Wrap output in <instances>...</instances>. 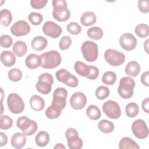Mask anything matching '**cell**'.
<instances>
[{
  "label": "cell",
  "instance_id": "f907efd6",
  "mask_svg": "<svg viewBox=\"0 0 149 149\" xmlns=\"http://www.w3.org/2000/svg\"><path fill=\"white\" fill-rule=\"evenodd\" d=\"M56 148H63V149H65V147L61 143H58L55 147H54V149H56Z\"/></svg>",
  "mask_w": 149,
  "mask_h": 149
},
{
  "label": "cell",
  "instance_id": "ee69618b",
  "mask_svg": "<svg viewBox=\"0 0 149 149\" xmlns=\"http://www.w3.org/2000/svg\"><path fill=\"white\" fill-rule=\"evenodd\" d=\"M47 2L48 0H31L30 1V5L33 9H40L43 8Z\"/></svg>",
  "mask_w": 149,
  "mask_h": 149
},
{
  "label": "cell",
  "instance_id": "74e56055",
  "mask_svg": "<svg viewBox=\"0 0 149 149\" xmlns=\"http://www.w3.org/2000/svg\"><path fill=\"white\" fill-rule=\"evenodd\" d=\"M8 78L12 81L16 82L19 80L22 77V71L17 68H13L10 69L8 73Z\"/></svg>",
  "mask_w": 149,
  "mask_h": 149
},
{
  "label": "cell",
  "instance_id": "8992f818",
  "mask_svg": "<svg viewBox=\"0 0 149 149\" xmlns=\"http://www.w3.org/2000/svg\"><path fill=\"white\" fill-rule=\"evenodd\" d=\"M54 83L52 76L48 73H44L40 75L36 84L37 90L42 94H49L52 89Z\"/></svg>",
  "mask_w": 149,
  "mask_h": 149
},
{
  "label": "cell",
  "instance_id": "e575fe53",
  "mask_svg": "<svg viewBox=\"0 0 149 149\" xmlns=\"http://www.w3.org/2000/svg\"><path fill=\"white\" fill-rule=\"evenodd\" d=\"M116 74L112 71L105 72L102 77V81L106 85H113L116 80Z\"/></svg>",
  "mask_w": 149,
  "mask_h": 149
},
{
  "label": "cell",
  "instance_id": "83f0119b",
  "mask_svg": "<svg viewBox=\"0 0 149 149\" xmlns=\"http://www.w3.org/2000/svg\"><path fill=\"white\" fill-rule=\"evenodd\" d=\"M35 141L38 146L45 147L49 141V135L45 131L39 132L36 136Z\"/></svg>",
  "mask_w": 149,
  "mask_h": 149
},
{
  "label": "cell",
  "instance_id": "d4e9b609",
  "mask_svg": "<svg viewBox=\"0 0 149 149\" xmlns=\"http://www.w3.org/2000/svg\"><path fill=\"white\" fill-rule=\"evenodd\" d=\"M119 147L120 149H139V146L133 140L128 137H123L119 141Z\"/></svg>",
  "mask_w": 149,
  "mask_h": 149
},
{
  "label": "cell",
  "instance_id": "bcb514c9",
  "mask_svg": "<svg viewBox=\"0 0 149 149\" xmlns=\"http://www.w3.org/2000/svg\"><path fill=\"white\" fill-rule=\"evenodd\" d=\"M90 72L89 74L87 76V78L90 80L96 79L99 75V70L95 66H90Z\"/></svg>",
  "mask_w": 149,
  "mask_h": 149
},
{
  "label": "cell",
  "instance_id": "2e32d148",
  "mask_svg": "<svg viewBox=\"0 0 149 149\" xmlns=\"http://www.w3.org/2000/svg\"><path fill=\"white\" fill-rule=\"evenodd\" d=\"M119 44L126 51H132L137 45V39L131 33L122 34L119 38Z\"/></svg>",
  "mask_w": 149,
  "mask_h": 149
},
{
  "label": "cell",
  "instance_id": "7bdbcfd3",
  "mask_svg": "<svg viewBox=\"0 0 149 149\" xmlns=\"http://www.w3.org/2000/svg\"><path fill=\"white\" fill-rule=\"evenodd\" d=\"M12 38L10 36L4 34L1 36L0 38V44L1 46L3 48H9L12 44Z\"/></svg>",
  "mask_w": 149,
  "mask_h": 149
},
{
  "label": "cell",
  "instance_id": "c3c4849f",
  "mask_svg": "<svg viewBox=\"0 0 149 149\" xmlns=\"http://www.w3.org/2000/svg\"><path fill=\"white\" fill-rule=\"evenodd\" d=\"M142 108L146 113H149V98H146L142 101Z\"/></svg>",
  "mask_w": 149,
  "mask_h": 149
},
{
  "label": "cell",
  "instance_id": "9a60e30c",
  "mask_svg": "<svg viewBox=\"0 0 149 149\" xmlns=\"http://www.w3.org/2000/svg\"><path fill=\"white\" fill-rule=\"evenodd\" d=\"M11 33L16 37L26 36L30 31V26L24 20H19L10 27Z\"/></svg>",
  "mask_w": 149,
  "mask_h": 149
},
{
  "label": "cell",
  "instance_id": "f6af8a7d",
  "mask_svg": "<svg viewBox=\"0 0 149 149\" xmlns=\"http://www.w3.org/2000/svg\"><path fill=\"white\" fill-rule=\"evenodd\" d=\"M139 10L144 13H147L149 12V5L148 1L140 0L138 1Z\"/></svg>",
  "mask_w": 149,
  "mask_h": 149
},
{
  "label": "cell",
  "instance_id": "603a6c76",
  "mask_svg": "<svg viewBox=\"0 0 149 149\" xmlns=\"http://www.w3.org/2000/svg\"><path fill=\"white\" fill-rule=\"evenodd\" d=\"M140 72V66L136 61H130L126 66L125 73L131 77L137 76Z\"/></svg>",
  "mask_w": 149,
  "mask_h": 149
},
{
  "label": "cell",
  "instance_id": "d590c367",
  "mask_svg": "<svg viewBox=\"0 0 149 149\" xmlns=\"http://www.w3.org/2000/svg\"><path fill=\"white\" fill-rule=\"evenodd\" d=\"M135 33L140 38H146L149 34V28L146 24H139L134 29Z\"/></svg>",
  "mask_w": 149,
  "mask_h": 149
},
{
  "label": "cell",
  "instance_id": "8d00e7d4",
  "mask_svg": "<svg viewBox=\"0 0 149 149\" xmlns=\"http://www.w3.org/2000/svg\"><path fill=\"white\" fill-rule=\"evenodd\" d=\"M109 95V88L104 86H101L98 87L95 91V96L97 99L100 100H102L107 98Z\"/></svg>",
  "mask_w": 149,
  "mask_h": 149
},
{
  "label": "cell",
  "instance_id": "277c9868",
  "mask_svg": "<svg viewBox=\"0 0 149 149\" xmlns=\"http://www.w3.org/2000/svg\"><path fill=\"white\" fill-rule=\"evenodd\" d=\"M17 127L20 129L26 136H31L37 130V123L25 116H21L17 119Z\"/></svg>",
  "mask_w": 149,
  "mask_h": 149
},
{
  "label": "cell",
  "instance_id": "f1b7e54d",
  "mask_svg": "<svg viewBox=\"0 0 149 149\" xmlns=\"http://www.w3.org/2000/svg\"><path fill=\"white\" fill-rule=\"evenodd\" d=\"M98 127L99 130L104 133H109L114 130L113 123L107 119H102L100 121Z\"/></svg>",
  "mask_w": 149,
  "mask_h": 149
},
{
  "label": "cell",
  "instance_id": "60d3db41",
  "mask_svg": "<svg viewBox=\"0 0 149 149\" xmlns=\"http://www.w3.org/2000/svg\"><path fill=\"white\" fill-rule=\"evenodd\" d=\"M66 28L68 31L73 35L79 34L81 31V26L76 22H70L67 25Z\"/></svg>",
  "mask_w": 149,
  "mask_h": 149
},
{
  "label": "cell",
  "instance_id": "7402d4cb",
  "mask_svg": "<svg viewBox=\"0 0 149 149\" xmlns=\"http://www.w3.org/2000/svg\"><path fill=\"white\" fill-rule=\"evenodd\" d=\"M48 42L45 38L42 36H37L34 37L31 42V45L32 48L37 51H42L44 49L47 45Z\"/></svg>",
  "mask_w": 149,
  "mask_h": 149
},
{
  "label": "cell",
  "instance_id": "e0dca14e",
  "mask_svg": "<svg viewBox=\"0 0 149 149\" xmlns=\"http://www.w3.org/2000/svg\"><path fill=\"white\" fill-rule=\"evenodd\" d=\"M87 103V98L84 93L77 92L73 94L70 99V104L72 108L76 110L82 109Z\"/></svg>",
  "mask_w": 149,
  "mask_h": 149
},
{
  "label": "cell",
  "instance_id": "1f68e13d",
  "mask_svg": "<svg viewBox=\"0 0 149 149\" xmlns=\"http://www.w3.org/2000/svg\"><path fill=\"white\" fill-rule=\"evenodd\" d=\"M62 109L58 107L51 104L48 107L45 111L46 116L51 119H54L58 118L61 114Z\"/></svg>",
  "mask_w": 149,
  "mask_h": 149
},
{
  "label": "cell",
  "instance_id": "836d02e7",
  "mask_svg": "<svg viewBox=\"0 0 149 149\" xmlns=\"http://www.w3.org/2000/svg\"><path fill=\"white\" fill-rule=\"evenodd\" d=\"M139 112V106L135 102H130L127 104L125 108L126 115L129 118L136 116Z\"/></svg>",
  "mask_w": 149,
  "mask_h": 149
},
{
  "label": "cell",
  "instance_id": "9c48e42d",
  "mask_svg": "<svg viewBox=\"0 0 149 149\" xmlns=\"http://www.w3.org/2000/svg\"><path fill=\"white\" fill-rule=\"evenodd\" d=\"M102 111L110 119H117L121 115V110L119 104L114 101L108 100L105 102L102 107Z\"/></svg>",
  "mask_w": 149,
  "mask_h": 149
},
{
  "label": "cell",
  "instance_id": "816d5d0a",
  "mask_svg": "<svg viewBox=\"0 0 149 149\" xmlns=\"http://www.w3.org/2000/svg\"><path fill=\"white\" fill-rule=\"evenodd\" d=\"M148 40H147L146 41V42H145V44H144V49H145V50H146V52L148 54Z\"/></svg>",
  "mask_w": 149,
  "mask_h": 149
},
{
  "label": "cell",
  "instance_id": "30bf717a",
  "mask_svg": "<svg viewBox=\"0 0 149 149\" xmlns=\"http://www.w3.org/2000/svg\"><path fill=\"white\" fill-rule=\"evenodd\" d=\"M55 76L59 81L63 83L70 87H76L78 85L77 78L70 73L66 69H62L58 70L55 73Z\"/></svg>",
  "mask_w": 149,
  "mask_h": 149
},
{
  "label": "cell",
  "instance_id": "f546056e",
  "mask_svg": "<svg viewBox=\"0 0 149 149\" xmlns=\"http://www.w3.org/2000/svg\"><path fill=\"white\" fill-rule=\"evenodd\" d=\"M87 116L91 120H95L101 117V111L99 108L95 105H90L86 109Z\"/></svg>",
  "mask_w": 149,
  "mask_h": 149
},
{
  "label": "cell",
  "instance_id": "d6a6232c",
  "mask_svg": "<svg viewBox=\"0 0 149 149\" xmlns=\"http://www.w3.org/2000/svg\"><path fill=\"white\" fill-rule=\"evenodd\" d=\"M103 31L99 27H92L87 30V34L88 37L93 40H98L103 36Z\"/></svg>",
  "mask_w": 149,
  "mask_h": 149
},
{
  "label": "cell",
  "instance_id": "f35d334b",
  "mask_svg": "<svg viewBox=\"0 0 149 149\" xmlns=\"http://www.w3.org/2000/svg\"><path fill=\"white\" fill-rule=\"evenodd\" d=\"M13 125L12 119L8 115L1 116L0 128L2 130H7L10 128Z\"/></svg>",
  "mask_w": 149,
  "mask_h": 149
},
{
  "label": "cell",
  "instance_id": "44dd1931",
  "mask_svg": "<svg viewBox=\"0 0 149 149\" xmlns=\"http://www.w3.org/2000/svg\"><path fill=\"white\" fill-rule=\"evenodd\" d=\"M97 21V16L93 12L87 11L82 14L80 17V22L84 26H90Z\"/></svg>",
  "mask_w": 149,
  "mask_h": 149
},
{
  "label": "cell",
  "instance_id": "4fadbf2b",
  "mask_svg": "<svg viewBox=\"0 0 149 149\" xmlns=\"http://www.w3.org/2000/svg\"><path fill=\"white\" fill-rule=\"evenodd\" d=\"M67 97V90L63 87H58L53 93L52 104L58 107L62 110L66 106Z\"/></svg>",
  "mask_w": 149,
  "mask_h": 149
},
{
  "label": "cell",
  "instance_id": "cb8c5ba5",
  "mask_svg": "<svg viewBox=\"0 0 149 149\" xmlns=\"http://www.w3.org/2000/svg\"><path fill=\"white\" fill-rule=\"evenodd\" d=\"M30 105L31 108L36 111L42 110L45 106L44 99L39 95H34L30 99Z\"/></svg>",
  "mask_w": 149,
  "mask_h": 149
},
{
  "label": "cell",
  "instance_id": "52a82bcc",
  "mask_svg": "<svg viewBox=\"0 0 149 149\" xmlns=\"http://www.w3.org/2000/svg\"><path fill=\"white\" fill-rule=\"evenodd\" d=\"M7 104L9 111L13 113H20L24 109V101L22 98L16 93H10L8 95Z\"/></svg>",
  "mask_w": 149,
  "mask_h": 149
},
{
  "label": "cell",
  "instance_id": "7dc6e473",
  "mask_svg": "<svg viewBox=\"0 0 149 149\" xmlns=\"http://www.w3.org/2000/svg\"><path fill=\"white\" fill-rule=\"evenodd\" d=\"M141 81L146 86H149V72L146 71L144 72L141 76Z\"/></svg>",
  "mask_w": 149,
  "mask_h": 149
},
{
  "label": "cell",
  "instance_id": "ffe728a7",
  "mask_svg": "<svg viewBox=\"0 0 149 149\" xmlns=\"http://www.w3.org/2000/svg\"><path fill=\"white\" fill-rule=\"evenodd\" d=\"M26 142V135L19 132L15 133L11 137L12 146L15 148H21L24 146Z\"/></svg>",
  "mask_w": 149,
  "mask_h": 149
},
{
  "label": "cell",
  "instance_id": "3957f363",
  "mask_svg": "<svg viewBox=\"0 0 149 149\" xmlns=\"http://www.w3.org/2000/svg\"><path fill=\"white\" fill-rule=\"evenodd\" d=\"M135 81L131 77H123L119 81L118 92L123 99H129L133 95Z\"/></svg>",
  "mask_w": 149,
  "mask_h": 149
},
{
  "label": "cell",
  "instance_id": "d6986e66",
  "mask_svg": "<svg viewBox=\"0 0 149 149\" xmlns=\"http://www.w3.org/2000/svg\"><path fill=\"white\" fill-rule=\"evenodd\" d=\"M1 61L6 67L12 66L16 62V57L13 52L3 51L1 54Z\"/></svg>",
  "mask_w": 149,
  "mask_h": 149
},
{
  "label": "cell",
  "instance_id": "ba28073f",
  "mask_svg": "<svg viewBox=\"0 0 149 149\" xmlns=\"http://www.w3.org/2000/svg\"><path fill=\"white\" fill-rule=\"evenodd\" d=\"M105 61L111 66H118L123 64L125 61L123 53L113 49H108L104 53Z\"/></svg>",
  "mask_w": 149,
  "mask_h": 149
},
{
  "label": "cell",
  "instance_id": "484cf974",
  "mask_svg": "<svg viewBox=\"0 0 149 149\" xmlns=\"http://www.w3.org/2000/svg\"><path fill=\"white\" fill-rule=\"evenodd\" d=\"M13 52L18 57L24 56L27 51V47L25 42L22 41H16L13 45Z\"/></svg>",
  "mask_w": 149,
  "mask_h": 149
},
{
  "label": "cell",
  "instance_id": "ab89813d",
  "mask_svg": "<svg viewBox=\"0 0 149 149\" xmlns=\"http://www.w3.org/2000/svg\"><path fill=\"white\" fill-rule=\"evenodd\" d=\"M28 19L33 25L37 26L40 24V23L42 22L43 20V16L40 13L31 12L29 14Z\"/></svg>",
  "mask_w": 149,
  "mask_h": 149
},
{
  "label": "cell",
  "instance_id": "5bb4252c",
  "mask_svg": "<svg viewBox=\"0 0 149 149\" xmlns=\"http://www.w3.org/2000/svg\"><path fill=\"white\" fill-rule=\"evenodd\" d=\"M43 33L53 38H56L62 34V30L60 26L52 21L46 22L42 26Z\"/></svg>",
  "mask_w": 149,
  "mask_h": 149
},
{
  "label": "cell",
  "instance_id": "ac0fdd59",
  "mask_svg": "<svg viewBox=\"0 0 149 149\" xmlns=\"http://www.w3.org/2000/svg\"><path fill=\"white\" fill-rule=\"evenodd\" d=\"M25 64L30 69H34L38 68L41 64L40 55L36 54H30L26 58Z\"/></svg>",
  "mask_w": 149,
  "mask_h": 149
},
{
  "label": "cell",
  "instance_id": "f5cc1de1",
  "mask_svg": "<svg viewBox=\"0 0 149 149\" xmlns=\"http://www.w3.org/2000/svg\"><path fill=\"white\" fill-rule=\"evenodd\" d=\"M2 108H3V107H2ZM2 113H3V112H2V111H1V115L2 114Z\"/></svg>",
  "mask_w": 149,
  "mask_h": 149
},
{
  "label": "cell",
  "instance_id": "7a4b0ae2",
  "mask_svg": "<svg viewBox=\"0 0 149 149\" xmlns=\"http://www.w3.org/2000/svg\"><path fill=\"white\" fill-rule=\"evenodd\" d=\"M41 66L44 69H54L58 67L61 62V56L55 50L45 52L40 55Z\"/></svg>",
  "mask_w": 149,
  "mask_h": 149
},
{
  "label": "cell",
  "instance_id": "4316f807",
  "mask_svg": "<svg viewBox=\"0 0 149 149\" xmlns=\"http://www.w3.org/2000/svg\"><path fill=\"white\" fill-rule=\"evenodd\" d=\"M74 69L79 75L83 77H87L90 72V66L81 61L76 62L74 65Z\"/></svg>",
  "mask_w": 149,
  "mask_h": 149
},
{
  "label": "cell",
  "instance_id": "7c38bea8",
  "mask_svg": "<svg viewBox=\"0 0 149 149\" xmlns=\"http://www.w3.org/2000/svg\"><path fill=\"white\" fill-rule=\"evenodd\" d=\"M132 130L134 136L139 139H144L148 135V127L143 119L134 120L132 125Z\"/></svg>",
  "mask_w": 149,
  "mask_h": 149
},
{
  "label": "cell",
  "instance_id": "5b68a950",
  "mask_svg": "<svg viewBox=\"0 0 149 149\" xmlns=\"http://www.w3.org/2000/svg\"><path fill=\"white\" fill-rule=\"evenodd\" d=\"M81 51L84 59L87 62H94L98 58V45L93 41H84L81 45Z\"/></svg>",
  "mask_w": 149,
  "mask_h": 149
},
{
  "label": "cell",
  "instance_id": "6da1fadb",
  "mask_svg": "<svg viewBox=\"0 0 149 149\" xmlns=\"http://www.w3.org/2000/svg\"><path fill=\"white\" fill-rule=\"evenodd\" d=\"M52 3L54 8L52 16L55 20L63 22L69 19L70 13L68 8L67 2L66 1L54 0Z\"/></svg>",
  "mask_w": 149,
  "mask_h": 149
},
{
  "label": "cell",
  "instance_id": "681fc988",
  "mask_svg": "<svg viewBox=\"0 0 149 149\" xmlns=\"http://www.w3.org/2000/svg\"><path fill=\"white\" fill-rule=\"evenodd\" d=\"M0 137H1V140H0V146L2 147L3 146H5L7 144L8 142V137L6 135L2 133H0Z\"/></svg>",
  "mask_w": 149,
  "mask_h": 149
},
{
  "label": "cell",
  "instance_id": "b9f144b4",
  "mask_svg": "<svg viewBox=\"0 0 149 149\" xmlns=\"http://www.w3.org/2000/svg\"><path fill=\"white\" fill-rule=\"evenodd\" d=\"M72 44V39L69 36H63L59 43V48L61 50L68 49Z\"/></svg>",
  "mask_w": 149,
  "mask_h": 149
},
{
  "label": "cell",
  "instance_id": "4dcf8cb0",
  "mask_svg": "<svg viewBox=\"0 0 149 149\" xmlns=\"http://www.w3.org/2000/svg\"><path fill=\"white\" fill-rule=\"evenodd\" d=\"M0 20L1 26L4 27L8 26L12 20L11 12L6 9H2L0 12Z\"/></svg>",
  "mask_w": 149,
  "mask_h": 149
},
{
  "label": "cell",
  "instance_id": "8fae6325",
  "mask_svg": "<svg viewBox=\"0 0 149 149\" xmlns=\"http://www.w3.org/2000/svg\"><path fill=\"white\" fill-rule=\"evenodd\" d=\"M68 146L70 149H80L83 147V140L79 137L78 132L74 128H69L65 133Z\"/></svg>",
  "mask_w": 149,
  "mask_h": 149
}]
</instances>
